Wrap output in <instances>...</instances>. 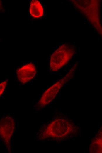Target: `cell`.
I'll return each instance as SVG.
<instances>
[{"instance_id": "6da1fadb", "label": "cell", "mask_w": 102, "mask_h": 153, "mask_svg": "<svg viewBox=\"0 0 102 153\" xmlns=\"http://www.w3.org/2000/svg\"><path fill=\"white\" fill-rule=\"evenodd\" d=\"M42 128L39 133L40 140L59 139L66 138L74 130V126L67 119H56Z\"/></svg>"}, {"instance_id": "7a4b0ae2", "label": "cell", "mask_w": 102, "mask_h": 153, "mask_svg": "<svg viewBox=\"0 0 102 153\" xmlns=\"http://www.w3.org/2000/svg\"><path fill=\"white\" fill-rule=\"evenodd\" d=\"M70 48L66 44H62L51 55L49 61L51 72L57 71L68 62L72 55Z\"/></svg>"}, {"instance_id": "3957f363", "label": "cell", "mask_w": 102, "mask_h": 153, "mask_svg": "<svg viewBox=\"0 0 102 153\" xmlns=\"http://www.w3.org/2000/svg\"><path fill=\"white\" fill-rule=\"evenodd\" d=\"M68 74L63 78L57 80L50 87L45 90L38 100L36 108L39 109H42L50 103L55 98L60 89L67 81Z\"/></svg>"}, {"instance_id": "277c9868", "label": "cell", "mask_w": 102, "mask_h": 153, "mask_svg": "<svg viewBox=\"0 0 102 153\" xmlns=\"http://www.w3.org/2000/svg\"><path fill=\"white\" fill-rule=\"evenodd\" d=\"M37 67L34 62H25L16 69V78L19 83L24 85L31 82L35 77L37 73Z\"/></svg>"}, {"instance_id": "5b68a950", "label": "cell", "mask_w": 102, "mask_h": 153, "mask_svg": "<svg viewBox=\"0 0 102 153\" xmlns=\"http://www.w3.org/2000/svg\"><path fill=\"white\" fill-rule=\"evenodd\" d=\"M15 120L11 115L5 114L0 121V138L8 150L15 130Z\"/></svg>"}, {"instance_id": "8992f818", "label": "cell", "mask_w": 102, "mask_h": 153, "mask_svg": "<svg viewBox=\"0 0 102 153\" xmlns=\"http://www.w3.org/2000/svg\"><path fill=\"white\" fill-rule=\"evenodd\" d=\"M29 11L33 18L40 19L45 15L44 6L42 2L38 0H31L29 3Z\"/></svg>"}, {"instance_id": "52a82bcc", "label": "cell", "mask_w": 102, "mask_h": 153, "mask_svg": "<svg viewBox=\"0 0 102 153\" xmlns=\"http://www.w3.org/2000/svg\"><path fill=\"white\" fill-rule=\"evenodd\" d=\"M8 82L6 79L1 81L0 83V96H2L8 86Z\"/></svg>"}]
</instances>
